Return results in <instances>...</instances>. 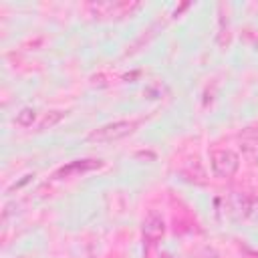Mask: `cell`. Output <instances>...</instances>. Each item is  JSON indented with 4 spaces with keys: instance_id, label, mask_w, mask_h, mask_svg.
<instances>
[{
    "instance_id": "6",
    "label": "cell",
    "mask_w": 258,
    "mask_h": 258,
    "mask_svg": "<svg viewBox=\"0 0 258 258\" xmlns=\"http://www.w3.org/2000/svg\"><path fill=\"white\" fill-rule=\"evenodd\" d=\"M34 119H36V109H32V107H24V109H20V113H16V123L20 127H30Z\"/></svg>"
},
{
    "instance_id": "2",
    "label": "cell",
    "mask_w": 258,
    "mask_h": 258,
    "mask_svg": "<svg viewBox=\"0 0 258 258\" xmlns=\"http://www.w3.org/2000/svg\"><path fill=\"white\" fill-rule=\"evenodd\" d=\"M210 163L218 177H232L238 171L240 159L232 149H212Z\"/></svg>"
},
{
    "instance_id": "3",
    "label": "cell",
    "mask_w": 258,
    "mask_h": 258,
    "mask_svg": "<svg viewBox=\"0 0 258 258\" xmlns=\"http://www.w3.org/2000/svg\"><path fill=\"white\" fill-rule=\"evenodd\" d=\"M103 167V161L101 159H75L67 165H62L60 169L54 171V177L56 179H64V177H71V175H83L87 171H93V169H99Z\"/></svg>"
},
{
    "instance_id": "5",
    "label": "cell",
    "mask_w": 258,
    "mask_h": 258,
    "mask_svg": "<svg viewBox=\"0 0 258 258\" xmlns=\"http://www.w3.org/2000/svg\"><path fill=\"white\" fill-rule=\"evenodd\" d=\"M143 236L147 238L149 244H155V240L163 236V220L157 214H149L147 220L143 222Z\"/></svg>"
},
{
    "instance_id": "1",
    "label": "cell",
    "mask_w": 258,
    "mask_h": 258,
    "mask_svg": "<svg viewBox=\"0 0 258 258\" xmlns=\"http://www.w3.org/2000/svg\"><path fill=\"white\" fill-rule=\"evenodd\" d=\"M137 127H139V121H135V119L111 121V123H105V125L93 129V131L87 135V141H93V143H111V141H119V139L131 135Z\"/></svg>"
},
{
    "instance_id": "7",
    "label": "cell",
    "mask_w": 258,
    "mask_h": 258,
    "mask_svg": "<svg viewBox=\"0 0 258 258\" xmlns=\"http://www.w3.org/2000/svg\"><path fill=\"white\" fill-rule=\"evenodd\" d=\"M62 115H64V111H50V113H46L44 115V119L40 121V129H46V127H52V125H56L60 119H62Z\"/></svg>"
},
{
    "instance_id": "4",
    "label": "cell",
    "mask_w": 258,
    "mask_h": 258,
    "mask_svg": "<svg viewBox=\"0 0 258 258\" xmlns=\"http://www.w3.org/2000/svg\"><path fill=\"white\" fill-rule=\"evenodd\" d=\"M89 8L101 16H125L127 12L131 14L133 10L141 8V4H135V2H97V4H89Z\"/></svg>"
}]
</instances>
